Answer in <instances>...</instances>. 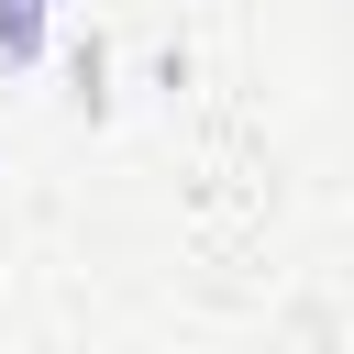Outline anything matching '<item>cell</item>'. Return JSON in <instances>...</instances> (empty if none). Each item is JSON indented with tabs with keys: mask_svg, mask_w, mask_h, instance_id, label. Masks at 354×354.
<instances>
[{
	"mask_svg": "<svg viewBox=\"0 0 354 354\" xmlns=\"http://www.w3.org/2000/svg\"><path fill=\"white\" fill-rule=\"evenodd\" d=\"M55 33V0H0V77H22Z\"/></svg>",
	"mask_w": 354,
	"mask_h": 354,
	"instance_id": "obj_1",
	"label": "cell"
}]
</instances>
